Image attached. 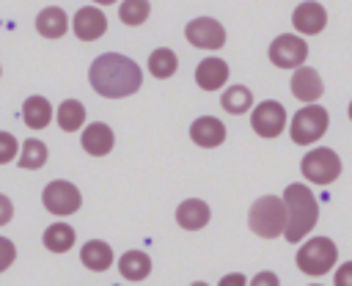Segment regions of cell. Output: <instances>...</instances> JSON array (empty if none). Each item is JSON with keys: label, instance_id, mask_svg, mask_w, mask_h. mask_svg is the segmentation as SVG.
<instances>
[{"label": "cell", "instance_id": "603a6c76", "mask_svg": "<svg viewBox=\"0 0 352 286\" xmlns=\"http://www.w3.org/2000/svg\"><path fill=\"white\" fill-rule=\"evenodd\" d=\"M55 118H58V126L63 132H77L85 124V107L77 99H63L58 113H55Z\"/></svg>", "mask_w": 352, "mask_h": 286}, {"label": "cell", "instance_id": "30bf717a", "mask_svg": "<svg viewBox=\"0 0 352 286\" xmlns=\"http://www.w3.org/2000/svg\"><path fill=\"white\" fill-rule=\"evenodd\" d=\"M184 38L198 50H220L226 44V28L212 16H195L187 22Z\"/></svg>", "mask_w": 352, "mask_h": 286}, {"label": "cell", "instance_id": "ac0fdd59", "mask_svg": "<svg viewBox=\"0 0 352 286\" xmlns=\"http://www.w3.org/2000/svg\"><path fill=\"white\" fill-rule=\"evenodd\" d=\"M36 30L44 36V38H60L66 30H69V16L63 8L58 6H47L44 11H38L36 16Z\"/></svg>", "mask_w": 352, "mask_h": 286}, {"label": "cell", "instance_id": "9c48e42d", "mask_svg": "<svg viewBox=\"0 0 352 286\" xmlns=\"http://www.w3.org/2000/svg\"><path fill=\"white\" fill-rule=\"evenodd\" d=\"M41 201H44V209H47V212H52V214H58V217H66V214H74V212L80 209L82 195H80V190H77L72 182L55 179V182H50V184L44 187Z\"/></svg>", "mask_w": 352, "mask_h": 286}, {"label": "cell", "instance_id": "2e32d148", "mask_svg": "<svg viewBox=\"0 0 352 286\" xmlns=\"http://www.w3.org/2000/svg\"><path fill=\"white\" fill-rule=\"evenodd\" d=\"M212 217V209L206 201L201 198H187L176 206V223L184 228V231H201Z\"/></svg>", "mask_w": 352, "mask_h": 286}, {"label": "cell", "instance_id": "e0dca14e", "mask_svg": "<svg viewBox=\"0 0 352 286\" xmlns=\"http://www.w3.org/2000/svg\"><path fill=\"white\" fill-rule=\"evenodd\" d=\"M195 82L204 91H220L228 82V63L223 58H204L195 69Z\"/></svg>", "mask_w": 352, "mask_h": 286}, {"label": "cell", "instance_id": "6da1fadb", "mask_svg": "<svg viewBox=\"0 0 352 286\" xmlns=\"http://www.w3.org/2000/svg\"><path fill=\"white\" fill-rule=\"evenodd\" d=\"M88 77H91L94 91L99 96H107V99H124V96L135 94L143 85L140 66L132 58L121 55V52H104V55H99L91 63Z\"/></svg>", "mask_w": 352, "mask_h": 286}, {"label": "cell", "instance_id": "484cf974", "mask_svg": "<svg viewBox=\"0 0 352 286\" xmlns=\"http://www.w3.org/2000/svg\"><path fill=\"white\" fill-rule=\"evenodd\" d=\"M16 162H19V168H25V170L41 168V165L47 162V146H44L38 138H28V140L22 143V154L16 157Z\"/></svg>", "mask_w": 352, "mask_h": 286}, {"label": "cell", "instance_id": "d4e9b609", "mask_svg": "<svg viewBox=\"0 0 352 286\" xmlns=\"http://www.w3.org/2000/svg\"><path fill=\"white\" fill-rule=\"evenodd\" d=\"M176 69H179V58H176L173 50L160 47V50H154V52L148 55V72H151L157 80H168V77H173Z\"/></svg>", "mask_w": 352, "mask_h": 286}, {"label": "cell", "instance_id": "4dcf8cb0", "mask_svg": "<svg viewBox=\"0 0 352 286\" xmlns=\"http://www.w3.org/2000/svg\"><path fill=\"white\" fill-rule=\"evenodd\" d=\"M248 286H280V278L272 270H261V272L253 275V280Z\"/></svg>", "mask_w": 352, "mask_h": 286}, {"label": "cell", "instance_id": "5b68a950", "mask_svg": "<svg viewBox=\"0 0 352 286\" xmlns=\"http://www.w3.org/2000/svg\"><path fill=\"white\" fill-rule=\"evenodd\" d=\"M330 126V113L314 102V104H302L292 118H289V138L297 146H314L319 143V138L327 132Z\"/></svg>", "mask_w": 352, "mask_h": 286}, {"label": "cell", "instance_id": "277c9868", "mask_svg": "<svg viewBox=\"0 0 352 286\" xmlns=\"http://www.w3.org/2000/svg\"><path fill=\"white\" fill-rule=\"evenodd\" d=\"M294 261H297L300 272H305L311 278H322L338 267V248L330 236H308L297 248Z\"/></svg>", "mask_w": 352, "mask_h": 286}, {"label": "cell", "instance_id": "8d00e7d4", "mask_svg": "<svg viewBox=\"0 0 352 286\" xmlns=\"http://www.w3.org/2000/svg\"><path fill=\"white\" fill-rule=\"evenodd\" d=\"M311 286H322V283H311Z\"/></svg>", "mask_w": 352, "mask_h": 286}, {"label": "cell", "instance_id": "7402d4cb", "mask_svg": "<svg viewBox=\"0 0 352 286\" xmlns=\"http://www.w3.org/2000/svg\"><path fill=\"white\" fill-rule=\"evenodd\" d=\"M220 104H223L226 113H231V116H242V113L253 110V91H250L248 85H231V88L223 91Z\"/></svg>", "mask_w": 352, "mask_h": 286}, {"label": "cell", "instance_id": "4fadbf2b", "mask_svg": "<svg viewBox=\"0 0 352 286\" xmlns=\"http://www.w3.org/2000/svg\"><path fill=\"white\" fill-rule=\"evenodd\" d=\"M72 30L80 41H96L107 30V16L96 6H82L72 19Z\"/></svg>", "mask_w": 352, "mask_h": 286}, {"label": "cell", "instance_id": "52a82bcc", "mask_svg": "<svg viewBox=\"0 0 352 286\" xmlns=\"http://www.w3.org/2000/svg\"><path fill=\"white\" fill-rule=\"evenodd\" d=\"M267 55L278 69H292L294 72V69L305 66V60H308V41L300 33H280V36L272 38Z\"/></svg>", "mask_w": 352, "mask_h": 286}, {"label": "cell", "instance_id": "7a4b0ae2", "mask_svg": "<svg viewBox=\"0 0 352 286\" xmlns=\"http://www.w3.org/2000/svg\"><path fill=\"white\" fill-rule=\"evenodd\" d=\"M283 204H286V231H283V236H286V242L297 245V242L308 239V234L319 223V201H316V195L308 184L294 182V184H286Z\"/></svg>", "mask_w": 352, "mask_h": 286}, {"label": "cell", "instance_id": "d590c367", "mask_svg": "<svg viewBox=\"0 0 352 286\" xmlns=\"http://www.w3.org/2000/svg\"><path fill=\"white\" fill-rule=\"evenodd\" d=\"M190 286H209V283H204V280H195V283H190Z\"/></svg>", "mask_w": 352, "mask_h": 286}, {"label": "cell", "instance_id": "7c38bea8", "mask_svg": "<svg viewBox=\"0 0 352 286\" xmlns=\"http://www.w3.org/2000/svg\"><path fill=\"white\" fill-rule=\"evenodd\" d=\"M289 88H292V96L300 99L302 104H314L324 94V82H322V77H319V72L314 66L294 69L292 72V80H289Z\"/></svg>", "mask_w": 352, "mask_h": 286}, {"label": "cell", "instance_id": "5bb4252c", "mask_svg": "<svg viewBox=\"0 0 352 286\" xmlns=\"http://www.w3.org/2000/svg\"><path fill=\"white\" fill-rule=\"evenodd\" d=\"M190 138L201 148H214L226 140V124L214 116H201L190 124Z\"/></svg>", "mask_w": 352, "mask_h": 286}, {"label": "cell", "instance_id": "f546056e", "mask_svg": "<svg viewBox=\"0 0 352 286\" xmlns=\"http://www.w3.org/2000/svg\"><path fill=\"white\" fill-rule=\"evenodd\" d=\"M333 286H352V261H344L333 270Z\"/></svg>", "mask_w": 352, "mask_h": 286}, {"label": "cell", "instance_id": "8fae6325", "mask_svg": "<svg viewBox=\"0 0 352 286\" xmlns=\"http://www.w3.org/2000/svg\"><path fill=\"white\" fill-rule=\"evenodd\" d=\"M292 28L300 36H319L327 28V11L316 0H305L292 11Z\"/></svg>", "mask_w": 352, "mask_h": 286}, {"label": "cell", "instance_id": "ffe728a7", "mask_svg": "<svg viewBox=\"0 0 352 286\" xmlns=\"http://www.w3.org/2000/svg\"><path fill=\"white\" fill-rule=\"evenodd\" d=\"M80 261H82L88 270L102 272V270H107V267L113 264V250H110V245L102 242V239H88V242L82 245V250H80Z\"/></svg>", "mask_w": 352, "mask_h": 286}, {"label": "cell", "instance_id": "1f68e13d", "mask_svg": "<svg viewBox=\"0 0 352 286\" xmlns=\"http://www.w3.org/2000/svg\"><path fill=\"white\" fill-rule=\"evenodd\" d=\"M250 280L242 275V272H228V275H223L220 278V283L217 286H248Z\"/></svg>", "mask_w": 352, "mask_h": 286}, {"label": "cell", "instance_id": "8992f818", "mask_svg": "<svg viewBox=\"0 0 352 286\" xmlns=\"http://www.w3.org/2000/svg\"><path fill=\"white\" fill-rule=\"evenodd\" d=\"M344 165L341 157L330 148V146H314L311 151H305V157L300 160V173L308 184H319L327 187L341 176Z\"/></svg>", "mask_w": 352, "mask_h": 286}, {"label": "cell", "instance_id": "74e56055", "mask_svg": "<svg viewBox=\"0 0 352 286\" xmlns=\"http://www.w3.org/2000/svg\"><path fill=\"white\" fill-rule=\"evenodd\" d=\"M0 74H3V69H0Z\"/></svg>", "mask_w": 352, "mask_h": 286}, {"label": "cell", "instance_id": "4316f807", "mask_svg": "<svg viewBox=\"0 0 352 286\" xmlns=\"http://www.w3.org/2000/svg\"><path fill=\"white\" fill-rule=\"evenodd\" d=\"M148 14H151L148 0H124V3L118 6V16H121V22L129 25V28L143 25V22L148 19Z\"/></svg>", "mask_w": 352, "mask_h": 286}, {"label": "cell", "instance_id": "d6a6232c", "mask_svg": "<svg viewBox=\"0 0 352 286\" xmlns=\"http://www.w3.org/2000/svg\"><path fill=\"white\" fill-rule=\"evenodd\" d=\"M11 217H14V204L0 192V226L11 223Z\"/></svg>", "mask_w": 352, "mask_h": 286}, {"label": "cell", "instance_id": "ba28073f", "mask_svg": "<svg viewBox=\"0 0 352 286\" xmlns=\"http://www.w3.org/2000/svg\"><path fill=\"white\" fill-rule=\"evenodd\" d=\"M250 126L258 138H278L286 126H289V116L286 107L278 99H264L253 107L250 113Z\"/></svg>", "mask_w": 352, "mask_h": 286}, {"label": "cell", "instance_id": "d6986e66", "mask_svg": "<svg viewBox=\"0 0 352 286\" xmlns=\"http://www.w3.org/2000/svg\"><path fill=\"white\" fill-rule=\"evenodd\" d=\"M22 121L30 129H44L52 121V104L44 96H28L22 104Z\"/></svg>", "mask_w": 352, "mask_h": 286}, {"label": "cell", "instance_id": "44dd1931", "mask_svg": "<svg viewBox=\"0 0 352 286\" xmlns=\"http://www.w3.org/2000/svg\"><path fill=\"white\" fill-rule=\"evenodd\" d=\"M118 270H121V275H124L126 280H143V278H148V272H151V258H148V253H143V250H126V253L118 258Z\"/></svg>", "mask_w": 352, "mask_h": 286}, {"label": "cell", "instance_id": "836d02e7", "mask_svg": "<svg viewBox=\"0 0 352 286\" xmlns=\"http://www.w3.org/2000/svg\"><path fill=\"white\" fill-rule=\"evenodd\" d=\"M94 3H99V6H110V3H116V0H94Z\"/></svg>", "mask_w": 352, "mask_h": 286}, {"label": "cell", "instance_id": "9a60e30c", "mask_svg": "<svg viewBox=\"0 0 352 286\" xmlns=\"http://www.w3.org/2000/svg\"><path fill=\"white\" fill-rule=\"evenodd\" d=\"M80 143H82V148H85L91 157H104V154H110V148H113V143H116V135H113V129H110L104 121H94V124H88V126L82 129Z\"/></svg>", "mask_w": 352, "mask_h": 286}, {"label": "cell", "instance_id": "e575fe53", "mask_svg": "<svg viewBox=\"0 0 352 286\" xmlns=\"http://www.w3.org/2000/svg\"><path fill=\"white\" fill-rule=\"evenodd\" d=\"M346 116H349V121H352V99H349V107H346Z\"/></svg>", "mask_w": 352, "mask_h": 286}, {"label": "cell", "instance_id": "f1b7e54d", "mask_svg": "<svg viewBox=\"0 0 352 286\" xmlns=\"http://www.w3.org/2000/svg\"><path fill=\"white\" fill-rule=\"evenodd\" d=\"M14 258H16V248H14V242L6 239V236H0V272H6V270L14 264Z\"/></svg>", "mask_w": 352, "mask_h": 286}, {"label": "cell", "instance_id": "cb8c5ba5", "mask_svg": "<svg viewBox=\"0 0 352 286\" xmlns=\"http://www.w3.org/2000/svg\"><path fill=\"white\" fill-rule=\"evenodd\" d=\"M74 239H77V234L69 223H52L44 231V248L52 250V253H66L74 245Z\"/></svg>", "mask_w": 352, "mask_h": 286}, {"label": "cell", "instance_id": "83f0119b", "mask_svg": "<svg viewBox=\"0 0 352 286\" xmlns=\"http://www.w3.org/2000/svg\"><path fill=\"white\" fill-rule=\"evenodd\" d=\"M16 151H19L16 138H14L11 132H0V165L11 162V160L16 157Z\"/></svg>", "mask_w": 352, "mask_h": 286}, {"label": "cell", "instance_id": "3957f363", "mask_svg": "<svg viewBox=\"0 0 352 286\" xmlns=\"http://www.w3.org/2000/svg\"><path fill=\"white\" fill-rule=\"evenodd\" d=\"M248 226L261 239L283 236V231H286V204H283V195H261V198H256L250 204V212H248Z\"/></svg>", "mask_w": 352, "mask_h": 286}]
</instances>
